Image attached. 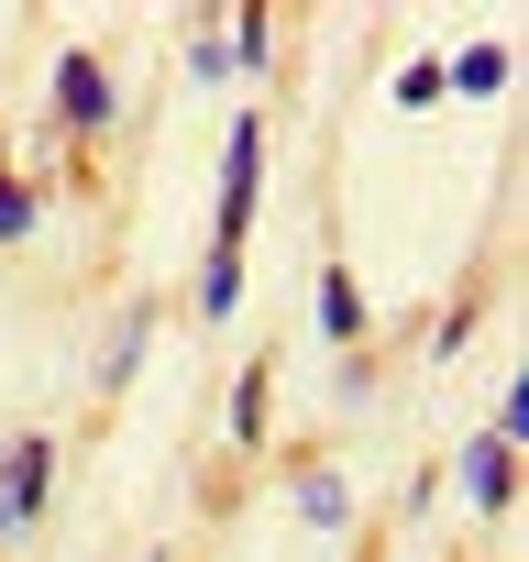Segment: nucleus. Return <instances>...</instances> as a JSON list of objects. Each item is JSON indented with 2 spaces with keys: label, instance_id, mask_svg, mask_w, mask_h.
Returning a JSON list of instances; mask_svg holds the SVG:
<instances>
[{
  "label": "nucleus",
  "instance_id": "nucleus-5",
  "mask_svg": "<svg viewBox=\"0 0 529 562\" xmlns=\"http://www.w3.org/2000/svg\"><path fill=\"white\" fill-rule=\"evenodd\" d=\"M144 331H155V321H144V310H122V331H111V353H100V386H122V375H133V353H144Z\"/></svg>",
  "mask_w": 529,
  "mask_h": 562
},
{
  "label": "nucleus",
  "instance_id": "nucleus-4",
  "mask_svg": "<svg viewBox=\"0 0 529 562\" xmlns=\"http://www.w3.org/2000/svg\"><path fill=\"white\" fill-rule=\"evenodd\" d=\"M463 485H474V507H507V441H474Z\"/></svg>",
  "mask_w": 529,
  "mask_h": 562
},
{
  "label": "nucleus",
  "instance_id": "nucleus-7",
  "mask_svg": "<svg viewBox=\"0 0 529 562\" xmlns=\"http://www.w3.org/2000/svg\"><path fill=\"white\" fill-rule=\"evenodd\" d=\"M232 430H243V441L264 430V375H243V386H232Z\"/></svg>",
  "mask_w": 529,
  "mask_h": 562
},
{
  "label": "nucleus",
  "instance_id": "nucleus-8",
  "mask_svg": "<svg viewBox=\"0 0 529 562\" xmlns=\"http://www.w3.org/2000/svg\"><path fill=\"white\" fill-rule=\"evenodd\" d=\"M23 232H34V199H23V188H0V243H23Z\"/></svg>",
  "mask_w": 529,
  "mask_h": 562
},
{
  "label": "nucleus",
  "instance_id": "nucleus-2",
  "mask_svg": "<svg viewBox=\"0 0 529 562\" xmlns=\"http://www.w3.org/2000/svg\"><path fill=\"white\" fill-rule=\"evenodd\" d=\"M56 111H67L78 133H100V122H111V78H100L89 56H67V67H56Z\"/></svg>",
  "mask_w": 529,
  "mask_h": 562
},
{
  "label": "nucleus",
  "instance_id": "nucleus-3",
  "mask_svg": "<svg viewBox=\"0 0 529 562\" xmlns=\"http://www.w3.org/2000/svg\"><path fill=\"white\" fill-rule=\"evenodd\" d=\"M320 321H331V342H353V331H364V299H353V276H342V265L320 276Z\"/></svg>",
  "mask_w": 529,
  "mask_h": 562
},
{
  "label": "nucleus",
  "instance_id": "nucleus-1",
  "mask_svg": "<svg viewBox=\"0 0 529 562\" xmlns=\"http://www.w3.org/2000/svg\"><path fill=\"white\" fill-rule=\"evenodd\" d=\"M45 474H56V441H12V452H0V540H12V529H34Z\"/></svg>",
  "mask_w": 529,
  "mask_h": 562
},
{
  "label": "nucleus",
  "instance_id": "nucleus-6",
  "mask_svg": "<svg viewBox=\"0 0 529 562\" xmlns=\"http://www.w3.org/2000/svg\"><path fill=\"white\" fill-rule=\"evenodd\" d=\"M299 507H309V518H320V529H331V518H342V507H353V496H342V485H331V474H299Z\"/></svg>",
  "mask_w": 529,
  "mask_h": 562
}]
</instances>
